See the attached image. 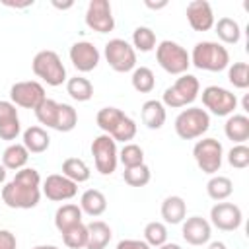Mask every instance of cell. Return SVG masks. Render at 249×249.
I'll use <instances>...</instances> for the list:
<instances>
[{
  "label": "cell",
  "mask_w": 249,
  "mask_h": 249,
  "mask_svg": "<svg viewBox=\"0 0 249 249\" xmlns=\"http://www.w3.org/2000/svg\"><path fill=\"white\" fill-rule=\"evenodd\" d=\"M41 175L33 167H23L16 171L14 179H10L2 187V202L8 208H35L41 200Z\"/></svg>",
  "instance_id": "cell-1"
},
{
  "label": "cell",
  "mask_w": 249,
  "mask_h": 249,
  "mask_svg": "<svg viewBox=\"0 0 249 249\" xmlns=\"http://www.w3.org/2000/svg\"><path fill=\"white\" fill-rule=\"evenodd\" d=\"M95 123L103 130V134L111 136L115 142L128 144V140L136 136V123L117 107L99 109L95 115Z\"/></svg>",
  "instance_id": "cell-2"
},
{
  "label": "cell",
  "mask_w": 249,
  "mask_h": 249,
  "mask_svg": "<svg viewBox=\"0 0 249 249\" xmlns=\"http://www.w3.org/2000/svg\"><path fill=\"white\" fill-rule=\"evenodd\" d=\"M189 56L195 68L206 72H222L230 66V53L218 41H198Z\"/></svg>",
  "instance_id": "cell-3"
},
{
  "label": "cell",
  "mask_w": 249,
  "mask_h": 249,
  "mask_svg": "<svg viewBox=\"0 0 249 249\" xmlns=\"http://www.w3.org/2000/svg\"><path fill=\"white\" fill-rule=\"evenodd\" d=\"M200 93V82L196 76L193 74H181L169 88H165L163 95H161V103L163 107H171V109H181L191 105Z\"/></svg>",
  "instance_id": "cell-4"
},
{
  "label": "cell",
  "mask_w": 249,
  "mask_h": 249,
  "mask_svg": "<svg viewBox=\"0 0 249 249\" xmlns=\"http://www.w3.org/2000/svg\"><path fill=\"white\" fill-rule=\"evenodd\" d=\"M31 70L37 78H41L47 86H62L66 82V68L58 56V53L45 49L39 51L31 60Z\"/></svg>",
  "instance_id": "cell-5"
},
{
  "label": "cell",
  "mask_w": 249,
  "mask_h": 249,
  "mask_svg": "<svg viewBox=\"0 0 249 249\" xmlns=\"http://www.w3.org/2000/svg\"><path fill=\"white\" fill-rule=\"evenodd\" d=\"M173 126L181 140H195L210 128V115L202 107H187L175 117Z\"/></svg>",
  "instance_id": "cell-6"
},
{
  "label": "cell",
  "mask_w": 249,
  "mask_h": 249,
  "mask_svg": "<svg viewBox=\"0 0 249 249\" xmlns=\"http://www.w3.org/2000/svg\"><path fill=\"white\" fill-rule=\"evenodd\" d=\"M156 60L167 74H173V76L187 74L191 66V56L187 49L169 39L156 45Z\"/></svg>",
  "instance_id": "cell-7"
},
{
  "label": "cell",
  "mask_w": 249,
  "mask_h": 249,
  "mask_svg": "<svg viewBox=\"0 0 249 249\" xmlns=\"http://www.w3.org/2000/svg\"><path fill=\"white\" fill-rule=\"evenodd\" d=\"M193 158L198 165V169L206 175H216L222 167V160H224V148L222 142H218L216 138H202L196 140V144L193 146Z\"/></svg>",
  "instance_id": "cell-8"
},
{
  "label": "cell",
  "mask_w": 249,
  "mask_h": 249,
  "mask_svg": "<svg viewBox=\"0 0 249 249\" xmlns=\"http://www.w3.org/2000/svg\"><path fill=\"white\" fill-rule=\"evenodd\" d=\"M91 156H93L95 171H99L101 175H111L117 169L119 150H117V142L111 136L107 134L95 136L91 142Z\"/></svg>",
  "instance_id": "cell-9"
},
{
  "label": "cell",
  "mask_w": 249,
  "mask_h": 249,
  "mask_svg": "<svg viewBox=\"0 0 249 249\" xmlns=\"http://www.w3.org/2000/svg\"><path fill=\"white\" fill-rule=\"evenodd\" d=\"M103 56L115 72H130L136 68V51L124 39H111L105 43Z\"/></svg>",
  "instance_id": "cell-10"
},
{
  "label": "cell",
  "mask_w": 249,
  "mask_h": 249,
  "mask_svg": "<svg viewBox=\"0 0 249 249\" xmlns=\"http://www.w3.org/2000/svg\"><path fill=\"white\" fill-rule=\"evenodd\" d=\"M202 105L216 117H230L237 109V97L222 86H206L202 89Z\"/></svg>",
  "instance_id": "cell-11"
},
{
  "label": "cell",
  "mask_w": 249,
  "mask_h": 249,
  "mask_svg": "<svg viewBox=\"0 0 249 249\" xmlns=\"http://www.w3.org/2000/svg\"><path fill=\"white\" fill-rule=\"evenodd\" d=\"M47 99L45 95V88L41 82L37 80H23V82H16L10 88V101L16 107H23V109H37L43 101Z\"/></svg>",
  "instance_id": "cell-12"
},
{
  "label": "cell",
  "mask_w": 249,
  "mask_h": 249,
  "mask_svg": "<svg viewBox=\"0 0 249 249\" xmlns=\"http://www.w3.org/2000/svg\"><path fill=\"white\" fill-rule=\"evenodd\" d=\"M86 25L97 33H109L115 29V18L109 0H89L86 8Z\"/></svg>",
  "instance_id": "cell-13"
},
{
  "label": "cell",
  "mask_w": 249,
  "mask_h": 249,
  "mask_svg": "<svg viewBox=\"0 0 249 249\" xmlns=\"http://www.w3.org/2000/svg\"><path fill=\"white\" fill-rule=\"evenodd\" d=\"M243 222V212L233 202H216L210 208V226L222 231H235Z\"/></svg>",
  "instance_id": "cell-14"
},
{
  "label": "cell",
  "mask_w": 249,
  "mask_h": 249,
  "mask_svg": "<svg viewBox=\"0 0 249 249\" xmlns=\"http://www.w3.org/2000/svg\"><path fill=\"white\" fill-rule=\"evenodd\" d=\"M41 193L53 202H62V200H70L76 196L78 185L74 181H70L68 177H64L62 173H51L43 181Z\"/></svg>",
  "instance_id": "cell-15"
},
{
  "label": "cell",
  "mask_w": 249,
  "mask_h": 249,
  "mask_svg": "<svg viewBox=\"0 0 249 249\" xmlns=\"http://www.w3.org/2000/svg\"><path fill=\"white\" fill-rule=\"evenodd\" d=\"M68 56H70V62L74 64V68L78 72H84V74L95 70L99 64V58H101L97 47L89 41H76L70 47Z\"/></svg>",
  "instance_id": "cell-16"
},
{
  "label": "cell",
  "mask_w": 249,
  "mask_h": 249,
  "mask_svg": "<svg viewBox=\"0 0 249 249\" xmlns=\"http://www.w3.org/2000/svg\"><path fill=\"white\" fill-rule=\"evenodd\" d=\"M181 235L189 245H204L210 241L212 226L202 216H191L181 222Z\"/></svg>",
  "instance_id": "cell-17"
},
{
  "label": "cell",
  "mask_w": 249,
  "mask_h": 249,
  "mask_svg": "<svg viewBox=\"0 0 249 249\" xmlns=\"http://www.w3.org/2000/svg\"><path fill=\"white\" fill-rule=\"evenodd\" d=\"M187 21L195 31H208L214 27V12L206 0H193L187 4Z\"/></svg>",
  "instance_id": "cell-18"
},
{
  "label": "cell",
  "mask_w": 249,
  "mask_h": 249,
  "mask_svg": "<svg viewBox=\"0 0 249 249\" xmlns=\"http://www.w3.org/2000/svg\"><path fill=\"white\" fill-rule=\"evenodd\" d=\"M21 132L18 109L12 101H0V140H16Z\"/></svg>",
  "instance_id": "cell-19"
},
{
  "label": "cell",
  "mask_w": 249,
  "mask_h": 249,
  "mask_svg": "<svg viewBox=\"0 0 249 249\" xmlns=\"http://www.w3.org/2000/svg\"><path fill=\"white\" fill-rule=\"evenodd\" d=\"M224 134L233 144H245V140H249V117L241 113L230 115L224 124Z\"/></svg>",
  "instance_id": "cell-20"
},
{
  "label": "cell",
  "mask_w": 249,
  "mask_h": 249,
  "mask_svg": "<svg viewBox=\"0 0 249 249\" xmlns=\"http://www.w3.org/2000/svg\"><path fill=\"white\" fill-rule=\"evenodd\" d=\"M140 117H142V123L150 128V130H158L165 124V119H167V113H165V107L161 101L158 99H148L142 103V109H140Z\"/></svg>",
  "instance_id": "cell-21"
},
{
  "label": "cell",
  "mask_w": 249,
  "mask_h": 249,
  "mask_svg": "<svg viewBox=\"0 0 249 249\" xmlns=\"http://www.w3.org/2000/svg\"><path fill=\"white\" fill-rule=\"evenodd\" d=\"M21 140H23L21 144L27 148L29 154H43L51 146V136L47 134V130L43 126H37V124L25 128L21 134Z\"/></svg>",
  "instance_id": "cell-22"
},
{
  "label": "cell",
  "mask_w": 249,
  "mask_h": 249,
  "mask_svg": "<svg viewBox=\"0 0 249 249\" xmlns=\"http://www.w3.org/2000/svg\"><path fill=\"white\" fill-rule=\"evenodd\" d=\"M187 216V202L179 195H169L161 202V218L165 224H181Z\"/></svg>",
  "instance_id": "cell-23"
},
{
  "label": "cell",
  "mask_w": 249,
  "mask_h": 249,
  "mask_svg": "<svg viewBox=\"0 0 249 249\" xmlns=\"http://www.w3.org/2000/svg\"><path fill=\"white\" fill-rule=\"evenodd\" d=\"M88 226V243L86 249H105L113 237V231L109 228V224L101 222V220H91Z\"/></svg>",
  "instance_id": "cell-24"
},
{
  "label": "cell",
  "mask_w": 249,
  "mask_h": 249,
  "mask_svg": "<svg viewBox=\"0 0 249 249\" xmlns=\"http://www.w3.org/2000/svg\"><path fill=\"white\" fill-rule=\"evenodd\" d=\"M80 208L84 214L97 218L107 210V198L99 189H88L80 196Z\"/></svg>",
  "instance_id": "cell-25"
},
{
  "label": "cell",
  "mask_w": 249,
  "mask_h": 249,
  "mask_svg": "<svg viewBox=\"0 0 249 249\" xmlns=\"http://www.w3.org/2000/svg\"><path fill=\"white\" fill-rule=\"evenodd\" d=\"M29 161V152L23 144H18V142H12L10 146H6V150L2 152V165L6 169H12V171H19L27 165Z\"/></svg>",
  "instance_id": "cell-26"
},
{
  "label": "cell",
  "mask_w": 249,
  "mask_h": 249,
  "mask_svg": "<svg viewBox=\"0 0 249 249\" xmlns=\"http://www.w3.org/2000/svg\"><path fill=\"white\" fill-rule=\"evenodd\" d=\"M82 214H84V212H82V208H80L78 204L66 202V204L58 206L56 212H54V226H56V230L62 233L64 230H68V228L80 224V222H82Z\"/></svg>",
  "instance_id": "cell-27"
},
{
  "label": "cell",
  "mask_w": 249,
  "mask_h": 249,
  "mask_svg": "<svg viewBox=\"0 0 249 249\" xmlns=\"http://www.w3.org/2000/svg\"><path fill=\"white\" fill-rule=\"evenodd\" d=\"M214 29H216L218 39L222 43H226V45H235L241 39V27H239V23L233 18H228V16L220 18L214 23Z\"/></svg>",
  "instance_id": "cell-28"
},
{
  "label": "cell",
  "mask_w": 249,
  "mask_h": 249,
  "mask_svg": "<svg viewBox=\"0 0 249 249\" xmlns=\"http://www.w3.org/2000/svg\"><path fill=\"white\" fill-rule=\"evenodd\" d=\"M62 175L78 185V183H86L89 179L91 171L82 158H66L62 161Z\"/></svg>",
  "instance_id": "cell-29"
},
{
  "label": "cell",
  "mask_w": 249,
  "mask_h": 249,
  "mask_svg": "<svg viewBox=\"0 0 249 249\" xmlns=\"http://www.w3.org/2000/svg\"><path fill=\"white\" fill-rule=\"evenodd\" d=\"M206 193H208V196L212 200L222 202L233 193V183L226 175H212L208 179V183H206Z\"/></svg>",
  "instance_id": "cell-30"
},
{
  "label": "cell",
  "mask_w": 249,
  "mask_h": 249,
  "mask_svg": "<svg viewBox=\"0 0 249 249\" xmlns=\"http://www.w3.org/2000/svg\"><path fill=\"white\" fill-rule=\"evenodd\" d=\"M66 93L74 101H89L93 97V86L84 76H74L66 80Z\"/></svg>",
  "instance_id": "cell-31"
},
{
  "label": "cell",
  "mask_w": 249,
  "mask_h": 249,
  "mask_svg": "<svg viewBox=\"0 0 249 249\" xmlns=\"http://www.w3.org/2000/svg\"><path fill=\"white\" fill-rule=\"evenodd\" d=\"M130 84L138 93H150L156 88V76L148 66H136L130 76Z\"/></svg>",
  "instance_id": "cell-32"
},
{
  "label": "cell",
  "mask_w": 249,
  "mask_h": 249,
  "mask_svg": "<svg viewBox=\"0 0 249 249\" xmlns=\"http://www.w3.org/2000/svg\"><path fill=\"white\" fill-rule=\"evenodd\" d=\"M78 124V113L72 105L68 103H58V113H56V121H54V130L58 132H70L74 130Z\"/></svg>",
  "instance_id": "cell-33"
},
{
  "label": "cell",
  "mask_w": 249,
  "mask_h": 249,
  "mask_svg": "<svg viewBox=\"0 0 249 249\" xmlns=\"http://www.w3.org/2000/svg\"><path fill=\"white\" fill-rule=\"evenodd\" d=\"M132 49L140 51V53L154 51L156 49V33L146 25H138L132 31Z\"/></svg>",
  "instance_id": "cell-34"
},
{
  "label": "cell",
  "mask_w": 249,
  "mask_h": 249,
  "mask_svg": "<svg viewBox=\"0 0 249 249\" xmlns=\"http://www.w3.org/2000/svg\"><path fill=\"white\" fill-rule=\"evenodd\" d=\"M62 241L70 249H84L88 243V226L84 222L62 231Z\"/></svg>",
  "instance_id": "cell-35"
},
{
  "label": "cell",
  "mask_w": 249,
  "mask_h": 249,
  "mask_svg": "<svg viewBox=\"0 0 249 249\" xmlns=\"http://www.w3.org/2000/svg\"><path fill=\"white\" fill-rule=\"evenodd\" d=\"M150 177H152V173L146 163H140L134 167H124V171H123V179L130 187H144L150 183Z\"/></svg>",
  "instance_id": "cell-36"
},
{
  "label": "cell",
  "mask_w": 249,
  "mask_h": 249,
  "mask_svg": "<svg viewBox=\"0 0 249 249\" xmlns=\"http://www.w3.org/2000/svg\"><path fill=\"white\" fill-rule=\"evenodd\" d=\"M144 241L150 247H160L163 243H167V228L163 222H148L144 226Z\"/></svg>",
  "instance_id": "cell-37"
},
{
  "label": "cell",
  "mask_w": 249,
  "mask_h": 249,
  "mask_svg": "<svg viewBox=\"0 0 249 249\" xmlns=\"http://www.w3.org/2000/svg\"><path fill=\"white\" fill-rule=\"evenodd\" d=\"M228 80L237 89L249 88V64L247 62H233L228 66Z\"/></svg>",
  "instance_id": "cell-38"
},
{
  "label": "cell",
  "mask_w": 249,
  "mask_h": 249,
  "mask_svg": "<svg viewBox=\"0 0 249 249\" xmlns=\"http://www.w3.org/2000/svg\"><path fill=\"white\" fill-rule=\"evenodd\" d=\"M56 113H58V101L49 99V97L35 109V117H37V121H39L41 124H45L47 128H53V126H54Z\"/></svg>",
  "instance_id": "cell-39"
},
{
  "label": "cell",
  "mask_w": 249,
  "mask_h": 249,
  "mask_svg": "<svg viewBox=\"0 0 249 249\" xmlns=\"http://www.w3.org/2000/svg\"><path fill=\"white\" fill-rule=\"evenodd\" d=\"M119 161L124 165V167H134V165H140L144 163V150L138 146V144H124L121 150H119Z\"/></svg>",
  "instance_id": "cell-40"
},
{
  "label": "cell",
  "mask_w": 249,
  "mask_h": 249,
  "mask_svg": "<svg viewBox=\"0 0 249 249\" xmlns=\"http://www.w3.org/2000/svg\"><path fill=\"white\" fill-rule=\"evenodd\" d=\"M228 163L235 169H245L249 165V148L245 144H235L228 152Z\"/></svg>",
  "instance_id": "cell-41"
},
{
  "label": "cell",
  "mask_w": 249,
  "mask_h": 249,
  "mask_svg": "<svg viewBox=\"0 0 249 249\" xmlns=\"http://www.w3.org/2000/svg\"><path fill=\"white\" fill-rule=\"evenodd\" d=\"M0 249H18V239L10 230H0Z\"/></svg>",
  "instance_id": "cell-42"
},
{
  "label": "cell",
  "mask_w": 249,
  "mask_h": 249,
  "mask_svg": "<svg viewBox=\"0 0 249 249\" xmlns=\"http://www.w3.org/2000/svg\"><path fill=\"white\" fill-rule=\"evenodd\" d=\"M115 249H152L144 239H121Z\"/></svg>",
  "instance_id": "cell-43"
},
{
  "label": "cell",
  "mask_w": 249,
  "mask_h": 249,
  "mask_svg": "<svg viewBox=\"0 0 249 249\" xmlns=\"http://www.w3.org/2000/svg\"><path fill=\"white\" fill-rule=\"evenodd\" d=\"M144 4H146L148 8H152V10H160V8H165V6H167V2H165V0H163V2H156V4H154V2H150V0H146Z\"/></svg>",
  "instance_id": "cell-44"
},
{
  "label": "cell",
  "mask_w": 249,
  "mask_h": 249,
  "mask_svg": "<svg viewBox=\"0 0 249 249\" xmlns=\"http://www.w3.org/2000/svg\"><path fill=\"white\" fill-rule=\"evenodd\" d=\"M208 249H228V247H226L224 241H212V243L208 245Z\"/></svg>",
  "instance_id": "cell-45"
},
{
  "label": "cell",
  "mask_w": 249,
  "mask_h": 249,
  "mask_svg": "<svg viewBox=\"0 0 249 249\" xmlns=\"http://www.w3.org/2000/svg\"><path fill=\"white\" fill-rule=\"evenodd\" d=\"M53 6H54V8H58V10H68V8H72L74 4H72V2H66V4H60V2H53Z\"/></svg>",
  "instance_id": "cell-46"
},
{
  "label": "cell",
  "mask_w": 249,
  "mask_h": 249,
  "mask_svg": "<svg viewBox=\"0 0 249 249\" xmlns=\"http://www.w3.org/2000/svg\"><path fill=\"white\" fill-rule=\"evenodd\" d=\"M158 249H181V245H177V243H163Z\"/></svg>",
  "instance_id": "cell-47"
},
{
  "label": "cell",
  "mask_w": 249,
  "mask_h": 249,
  "mask_svg": "<svg viewBox=\"0 0 249 249\" xmlns=\"http://www.w3.org/2000/svg\"><path fill=\"white\" fill-rule=\"evenodd\" d=\"M6 173H8V169H6V167H4L2 163H0V185H2L4 181H6Z\"/></svg>",
  "instance_id": "cell-48"
},
{
  "label": "cell",
  "mask_w": 249,
  "mask_h": 249,
  "mask_svg": "<svg viewBox=\"0 0 249 249\" xmlns=\"http://www.w3.org/2000/svg\"><path fill=\"white\" fill-rule=\"evenodd\" d=\"M31 249H58L56 245H35V247H31Z\"/></svg>",
  "instance_id": "cell-49"
},
{
  "label": "cell",
  "mask_w": 249,
  "mask_h": 249,
  "mask_svg": "<svg viewBox=\"0 0 249 249\" xmlns=\"http://www.w3.org/2000/svg\"><path fill=\"white\" fill-rule=\"evenodd\" d=\"M243 111H249V99H247V95L243 97Z\"/></svg>",
  "instance_id": "cell-50"
}]
</instances>
